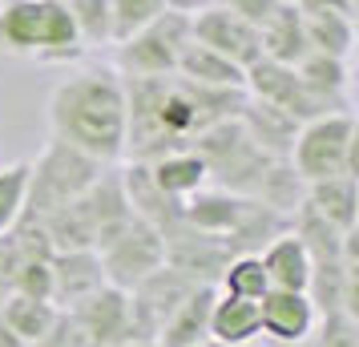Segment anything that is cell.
I'll list each match as a JSON object with an SVG mask.
<instances>
[{"instance_id":"obj_1","label":"cell","mask_w":359,"mask_h":347,"mask_svg":"<svg viewBox=\"0 0 359 347\" xmlns=\"http://www.w3.org/2000/svg\"><path fill=\"white\" fill-rule=\"evenodd\" d=\"M246 89H206L186 77H126V154L154 162L170 149H190L198 133L238 117Z\"/></svg>"},{"instance_id":"obj_2","label":"cell","mask_w":359,"mask_h":347,"mask_svg":"<svg viewBox=\"0 0 359 347\" xmlns=\"http://www.w3.org/2000/svg\"><path fill=\"white\" fill-rule=\"evenodd\" d=\"M126 77L114 65H89L69 73L49 93V130L57 142L97 162L126 158Z\"/></svg>"},{"instance_id":"obj_3","label":"cell","mask_w":359,"mask_h":347,"mask_svg":"<svg viewBox=\"0 0 359 347\" xmlns=\"http://www.w3.org/2000/svg\"><path fill=\"white\" fill-rule=\"evenodd\" d=\"M0 53L36 65H73L85 57L65 0H0Z\"/></svg>"},{"instance_id":"obj_4","label":"cell","mask_w":359,"mask_h":347,"mask_svg":"<svg viewBox=\"0 0 359 347\" xmlns=\"http://www.w3.org/2000/svg\"><path fill=\"white\" fill-rule=\"evenodd\" d=\"M287 162L303 186L355 174V117H351V109H331V114L303 121Z\"/></svg>"},{"instance_id":"obj_5","label":"cell","mask_w":359,"mask_h":347,"mask_svg":"<svg viewBox=\"0 0 359 347\" xmlns=\"http://www.w3.org/2000/svg\"><path fill=\"white\" fill-rule=\"evenodd\" d=\"M101 174H105V162H97V158H89V154L53 137L49 146L41 149V158L29 162V202H25V215L45 218L53 210L69 206V202H77Z\"/></svg>"},{"instance_id":"obj_6","label":"cell","mask_w":359,"mask_h":347,"mask_svg":"<svg viewBox=\"0 0 359 347\" xmlns=\"http://www.w3.org/2000/svg\"><path fill=\"white\" fill-rule=\"evenodd\" d=\"M186 45H190V17L165 8L146 29L114 45V69L121 77H174Z\"/></svg>"},{"instance_id":"obj_7","label":"cell","mask_w":359,"mask_h":347,"mask_svg":"<svg viewBox=\"0 0 359 347\" xmlns=\"http://www.w3.org/2000/svg\"><path fill=\"white\" fill-rule=\"evenodd\" d=\"M101 254V271H105V283L117 287V291H133L142 279H149L158 266H165V238L162 231H154L142 218H130L126 231H117Z\"/></svg>"},{"instance_id":"obj_8","label":"cell","mask_w":359,"mask_h":347,"mask_svg":"<svg viewBox=\"0 0 359 347\" xmlns=\"http://www.w3.org/2000/svg\"><path fill=\"white\" fill-rule=\"evenodd\" d=\"M246 97L275 105L278 114L294 117L299 125L311 121V117H319V114H331L323 101L303 85V77L294 73V65H278L271 57H259L255 65L246 69Z\"/></svg>"},{"instance_id":"obj_9","label":"cell","mask_w":359,"mask_h":347,"mask_svg":"<svg viewBox=\"0 0 359 347\" xmlns=\"http://www.w3.org/2000/svg\"><path fill=\"white\" fill-rule=\"evenodd\" d=\"M190 36H194L198 45L230 57L234 65H243V69H250L262 57L259 29L250 20H243L238 13L222 8V4H210V8H202V13L190 17Z\"/></svg>"},{"instance_id":"obj_10","label":"cell","mask_w":359,"mask_h":347,"mask_svg":"<svg viewBox=\"0 0 359 347\" xmlns=\"http://www.w3.org/2000/svg\"><path fill=\"white\" fill-rule=\"evenodd\" d=\"M77 331L85 335L89 347H114L126 339H137L133 331V311H130V291H117V287H101L89 299H81L77 307H69Z\"/></svg>"},{"instance_id":"obj_11","label":"cell","mask_w":359,"mask_h":347,"mask_svg":"<svg viewBox=\"0 0 359 347\" xmlns=\"http://www.w3.org/2000/svg\"><path fill=\"white\" fill-rule=\"evenodd\" d=\"M319 327V307L311 303L307 291H278L271 287L259 299V331L275 343H307Z\"/></svg>"},{"instance_id":"obj_12","label":"cell","mask_w":359,"mask_h":347,"mask_svg":"<svg viewBox=\"0 0 359 347\" xmlns=\"http://www.w3.org/2000/svg\"><path fill=\"white\" fill-rule=\"evenodd\" d=\"M255 210V198H246V194H234V190H198L194 198L182 202V222L186 226H194L202 234H214V238H222V243H234V234L246 226V218Z\"/></svg>"},{"instance_id":"obj_13","label":"cell","mask_w":359,"mask_h":347,"mask_svg":"<svg viewBox=\"0 0 359 347\" xmlns=\"http://www.w3.org/2000/svg\"><path fill=\"white\" fill-rule=\"evenodd\" d=\"M49 275H53V307L69 311L81 299L105 287V271H101L97 250H53L49 254Z\"/></svg>"},{"instance_id":"obj_14","label":"cell","mask_w":359,"mask_h":347,"mask_svg":"<svg viewBox=\"0 0 359 347\" xmlns=\"http://www.w3.org/2000/svg\"><path fill=\"white\" fill-rule=\"evenodd\" d=\"M218 287L214 283H198L190 295L170 311V319L158 331V347H202L210 339V307Z\"/></svg>"},{"instance_id":"obj_15","label":"cell","mask_w":359,"mask_h":347,"mask_svg":"<svg viewBox=\"0 0 359 347\" xmlns=\"http://www.w3.org/2000/svg\"><path fill=\"white\" fill-rule=\"evenodd\" d=\"M146 170H149V178H154V186L170 202L194 198L198 190H206V182H210V170H206L198 149H170L162 158L146 162Z\"/></svg>"},{"instance_id":"obj_16","label":"cell","mask_w":359,"mask_h":347,"mask_svg":"<svg viewBox=\"0 0 359 347\" xmlns=\"http://www.w3.org/2000/svg\"><path fill=\"white\" fill-rule=\"evenodd\" d=\"M259 263L266 271L271 287H278V291H307L311 287V254L303 247V238L294 234V226L275 234L259 250Z\"/></svg>"},{"instance_id":"obj_17","label":"cell","mask_w":359,"mask_h":347,"mask_svg":"<svg viewBox=\"0 0 359 347\" xmlns=\"http://www.w3.org/2000/svg\"><path fill=\"white\" fill-rule=\"evenodd\" d=\"M259 41H262V57H271L278 65H299L311 53L307 45V29H303V13L294 0H283L271 17L259 25Z\"/></svg>"},{"instance_id":"obj_18","label":"cell","mask_w":359,"mask_h":347,"mask_svg":"<svg viewBox=\"0 0 359 347\" xmlns=\"http://www.w3.org/2000/svg\"><path fill=\"white\" fill-rule=\"evenodd\" d=\"M315 215L323 218L327 226H335L339 234L355 231L359 218V190H355V174H339V178H323V182H311L303 194Z\"/></svg>"},{"instance_id":"obj_19","label":"cell","mask_w":359,"mask_h":347,"mask_svg":"<svg viewBox=\"0 0 359 347\" xmlns=\"http://www.w3.org/2000/svg\"><path fill=\"white\" fill-rule=\"evenodd\" d=\"M238 121L255 137V146L266 149L271 158H287L291 154V142H294V133H299V121L294 117L278 114L275 105H266V101L246 97L243 109H238Z\"/></svg>"},{"instance_id":"obj_20","label":"cell","mask_w":359,"mask_h":347,"mask_svg":"<svg viewBox=\"0 0 359 347\" xmlns=\"http://www.w3.org/2000/svg\"><path fill=\"white\" fill-rule=\"evenodd\" d=\"M259 303L250 299H234V295H214L210 307V339L226 347H255L259 339Z\"/></svg>"},{"instance_id":"obj_21","label":"cell","mask_w":359,"mask_h":347,"mask_svg":"<svg viewBox=\"0 0 359 347\" xmlns=\"http://www.w3.org/2000/svg\"><path fill=\"white\" fill-rule=\"evenodd\" d=\"M178 77H186L194 85H206V89H246V69L234 65L222 53L198 45L194 36H190V45H186V53L178 61Z\"/></svg>"},{"instance_id":"obj_22","label":"cell","mask_w":359,"mask_h":347,"mask_svg":"<svg viewBox=\"0 0 359 347\" xmlns=\"http://www.w3.org/2000/svg\"><path fill=\"white\" fill-rule=\"evenodd\" d=\"M294 73L303 77V85H307L315 97L323 101L327 109H347V85H351V69H347V61L343 57H327V53H315L311 49L299 65H294Z\"/></svg>"},{"instance_id":"obj_23","label":"cell","mask_w":359,"mask_h":347,"mask_svg":"<svg viewBox=\"0 0 359 347\" xmlns=\"http://www.w3.org/2000/svg\"><path fill=\"white\" fill-rule=\"evenodd\" d=\"M57 315L61 311L53 307L49 299L17 295V291H8V295L0 299V319H4V327L13 331L25 347L36 343L41 335H49V327L57 323Z\"/></svg>"},{"instance_id":"obj_24","label":"cell","mask_w":359,"mask_h":347,"mask_svg":"<svg viewBox=\"0 0 359 347\" xmlns=\"http://www.w3.org/2000/svg\"><path fill=\"white\" fill-rule=\"evenodd\" d=\"M303 13V8H299ZM303 29H307V45L315 53H327V57H351V45H355V20L351 13H303Z\"/></svg>"},{"instance_id":"obj_25","label":"cell","mask_w":359,"mask_h":347,"mask_svg":"<svg viewBox=\"0 0 359 347\" xmlns=\"http://www.w3.org/2000/svg\"><path fill=\"white\" fill-rule=\"evenodd\" d=\"M214 287H218L222 295L259 303V299L271 291V279H266V271H262L259 254H255V250H243V254H230L226 259V266H222V275H218Z\"/></svg>"},{"instance_id":"obj_26","label":"cell","mask_w":359,"mask_h":347,"mask_svg":"<svg viewBox=\"0 0 359 347\" xmlns=\"http://www.w3.org/2000/svg\"><path fill=\"white\" fill-rule=\"evenodd\" d=\"M73 29L81 36V49H105L114 45V17H109V0H65Z\"/></svg>"},{"instance_id":"obj_27","label":"cell","mask_w":359,"mask_h":347,"mask_svg":"<svg viewBox=\"0 0 359 347\" xmlns=\"http://www.w3.org/2000/svg\"><path fill=\"white\" fill-rule=\"evenodd\" d=\"M29 202V162L0 165V234H8Z\"/></svg>"},{"instance_id":"obj_28","label":"cell","mask_w":359,"mask_h":347,"mask_svg":"<svg viewBox=\"0 0 359 347\" xmlns=\"http://www.w3.org/2000/svg\"><path fill=\"white\" fill-rule=\"evenodd\" d=\"M170 8L165 0H109V17H114V45H121L126 36L137 29H146L149 20H158Z\"/></svg>"},{"instance_id":"obj_29","label":"cell","mask_w":359,"mask_h":347,"mask_svg":"<svg viewBox=\"0 0 359 347\" xmlns=\"http://www.w3.org/2000/svg\"><path fill=\"white\" fill-rule=\"evenodd\" d=\"M315 347H355V315H347V311L323 315V327H319V343Z\"/></svg>"},{"instance_id":"obj_30","label":"cell","mask_w":359,"mask_h":347,"mask_svg":"<svg viewBox=\"0 0 359 347\" xmlns=\"http://www.w3.org/2000/svg\"><path fill=\"white\" fill-rule=\"evenodd\" d=\"M29 347H89V343H85V335L77 331L73 315L61 311V315H57V323L49 327V335H41V339H36V343H29Z\"/></svg>"},{"instance_id":"obj_31","label":"cell","mask_w":359,"mask_h":347,"mask_svg":"<svg viewBox=\"0 0 359 347\" xmlns=\"http://www.w3.org/2000/svg\"><path fill=\"white\" fill-rule=\"evenodd\" d=\"M214 4H222V8H230V13H238L243 20H250V25L259 29V25L275 13L283 0H214Z\"/></svg>"},{"instance_id":"obj_32","label":"cell","mask_w":359,"mask_h":347,"mask_svg":"<svg viewBox=\"0 0 359 347\" xmlns=\"http://www.w3.org/2000/svg\"><path fill=\"white\" fill-rule=\"evenodd\" d=\"M174 13H186V17H194V13H202V8H210L214 0H165Z\"/></svg>"},{"instance_id":"obj_33","label":"cell","mask_w":359,"mask_h":347,"mask_svg":"<svg viewBox=\"0 0 359 347\" xmlns=\"http://www.w3.org/2000/svg\"><path fill=\"white\" fill-rule=\"evenodd\" d=\"M114 347H158V339H126V343H114Z\"/></svg>"},{"instance_id":"obj_34","label":"cell","mask_w":359,"mask_h":347,"mask_svg":"<svg viewBox=\"0 0 359 347\" xmlns=\"http://www.w3.org/2000/svg\"><path fill=\"white\" fill-rule=\"evenodd\" d=\"M202 347H226V343H214V339H206V343H202Z\"/></svg>"}]
</instances>
